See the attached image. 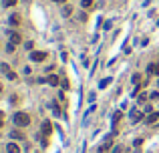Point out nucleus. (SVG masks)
I'll use <instances>...</instances> for the list:
<instances>
[{"label":"nucleus","mask_w":159,"mask_h":153,"mask_svg":"<svg viewBox=\"0 0 159 153\" xmlns=\"http://www.w3.org/2000/svg\"><path fill=\"white\" fill-rule=\"evenodd\" d=\"M6 151H8V153H20V147L12 141V143H8V145H6Z\"/></svg>","instance_id":"39448f33"},{"label":"nucleus","mask_w":159,"mask_h":153,"mask_svg":"<svg viewBox=\"0 0 159 153\" xmlns=\"http://www.w3.org/2000/svg\"><path fill=\"white\" fill-rule=\"evenodd\" d=\"M46 83H48V85H52V87H56V85H59V76L50 75L48 79H46Z\"/></svg>","instance_id":"1a4fd4ad"},{"label":"nucleus","mask_w":159,"mask_h":153,"mask_svg":"<svg viewBox=\"0 0 159 153\" xmlns=\"http://www.w3.org/2000/svg\"><path fill=\"white\" fill-rule=\"evenodd\" d=\"M157 119H159V113H151L149 117H147V123H155Z\"/></svg>","instance_id":"9b49d317"},{"label":"nucleus","mask_w":159,"mask_h":153,"mask_svg":"<svg viewBox=\"0 0 159 153\" xmlns=\"http://www.w3.org/2000/svg\"><path fill=\"white\" fill-rule=\"evenodd\" d=\"M14 46H16V44H12V42H10V44L6 46V50H8V52H14Z\"/></svg>","instance_id":"aec40b11"},{"label":"nucleus","mask_w":159,"mask_h":153,"mask_svg":"<svg viewBox=\"0 0 159 153\" xmlns=\"http://www.w3.org/2000/svg\"><path fill=\"white\" fill-rule=\"evenodd\" d=\"M0 71H2V73H6V75H8V73H10V67H8V65H6V63H2V65H0Z\"/></svg>","instance_id":"4468645a"},{"label":"nucleus","mask_w":159,"mask_h":153,"mask_svg":"<svg viewBox=\"0 0 159 153\" xmlns=\"http://www.w3.org/2000/svg\"><path fill=\"white\" fill-rule=\"evenodd\" d=\"M50 107H52V111H54V115H61V109H59V105H56V103H52Z\"/></svg>","instance_id":"f3484780"},{"label":"nucleus","mask_w":159,"mask_h":153,"mask_svg":"<svg viewBox=\"0 0 159 153\" xmlns=\"http://www.w3.org/2000/svg\"><path fill=\"white\" fill-rule=\"evenodd\" d=\"M8 22H10L12 26H18V24H20V16H18V14H10Z\"/></svg>","instance_id":"0eeeda50"},{"label":"nucleus","mask_w":159,"mask_h":153,"mask_svg":"<svg viewBox=\"0 0 159 153\" xmlns=\"http://www.w3.org/2000/svg\"><path fill=\"white\" fill-rule=\"evenodd\" d=\"M0 127H2V121H0Z\"/></svg>","instance_id":"bb28decb"},{"label":"nucleus","mask_w":159,"mask_h":153,"mask_svg":"<svg viewBox=\"0 0 159 153\" xmlns=\"http://www.w3.org/2000/svg\"><path fill=\"white\" fill-rule=\"evenodd\" d=\"M71 14H73V8L71 6H65L63 8V16H71Z\"/></svg>","instance_id":"f8f14e48"},{"label":"nucleus","mask_w":159,"mask_h":153,"mask_svg":"<svg viewBox=\"0 0 159 153\" xmlns=\"http://www.w3.org/2000/svg\"><path fill=\"white\" fill-rule=\"evenodd\" d=\"M0 91H2V85H0Z\"/></svg>","instance_id":"cd10ccee"},{"label":"nucleus","mask_w":159,"mask_h":153,"mask_svg":"<svg viewBox=\"0 0 159 153\" xmlns=\"http://www.w3.org/2000/svg\"><path fill=\"white\" fill-rule=\"evenodd\" d=\"M147 73H149V75H157L159 73V65L157 63H151V65L147 67Z\"/></svg>","instance_id":"423d86ee"},{"label":"nucleus","mask_w":159,"mask_h":153,"mask_svg":"<svg viewBox=\"0 0 159 153\" xmlns=\"http://www.w3.org/2000/svg\"><path fill=\"white\" fill-rule=\"evenodd\" d=\"M52 133V125H50V121H44L42 123V137H48Z\"/></svg>","instance_id":"7ed1b4c3"},{"label":"nucleus","mask_w":159,"mask_h":153,"mask_svg":"<svg viewBox=\"0 0 159 153\" xmlns=\"http://www.w3.org/2000/svg\"><path fill=\"white\" fill-rule=\"evenodd\" d=\"M14 123L18 125V127H26L28 123H30V117H28V113H14Z\"/></svg>","instance_id":"f257e3e1"},{"label":"nucleus","mask_w":159,"mask_h":153,"mask_svg":"<svg viewBox=\"0 0 159 153\" xmlns=\"http://www.w3.org/2000/svg\"><path fill=\"white\" fill-rule=\"evenodd\" d=\"M139 81H141V75H135V76H133V83H135V85H139Z\"/></svg>","instance_id":"4be33fe9"},{"label":"nucleus","mask_w":159,"mask_h":153,"mask_svg":"<svg viewBox=\"0 0 159 153\" xmlns=\"http://www.w3.org/2000/svg\"><path fill=\"white\" fill-rule=\"evenodd\" d=\"M46 59V52H42V50H32L30 52V61H34V63H42Z\"/></svg>","instance_id":"f03ea898"},{"label":"nucleus","mask_w":159,"mask_h":153,"mask_svg":"<svg viewBox=\"0 0 159 153\" xmlns=\"http://www.w3.org/2000/svg\"><path fill=\"white\" fill-rule=\"evenodd\" d=\"M54 2H67V0H54Z\"/></svg>","instance_id":"a878e982"},{"label":"nucleus","mask_w":159,"mask_h":153,"mask_svg":"<svg viewBox=\"0 0 159 153\" xmlns=\"http://www.w3.org/2000/svg\"><path fill=\"white\" fill-rule=\"evenodd\" d=\"M139 119H141V113L139 111H133V123H137Z\"/></svg>","instance_id":"dca6fc26"},{"label":"nucleus","mask_w":159,"mask_h":153,"mask_svg":"<svg viewBox=\"0 0 159 153\" xmlns=\"http://www.w3.org/2000/svg\"><path fill=\"white\" fill-rule=\"evenodd\" d=\"M81 6L83 8H91L93 6V0H81Z\"/></svg>","instance_id":"ddd939ff"},{"label":"nucleus","mask_w":159,"mask_h":153,"mask_svg":"<svg viewBox=\"0 0 159 153\" xmlns=\"http://www.w3.org/2000/svg\"><path fill=\"white\" fill-rule=\"evenodd\" d=\"M18 0H4V6H14Z\"/></svg>","instance_id":"a211bd4d"},{"label":"nucleus","mask_w":159,"mask_h":153,"mask_svg":"<svg viewBox=\"0 0 159 153\" xmlns=\"http://www.w3.org/2000/svg\"><path fill=\"white\" fill-rule=\"evenodd\" d=\"M20 40H22V38H20L18 32H10V42H12V44H18Z\"/></svg>","instance_id":"6e6552de"},{"label":"nucleus","mask_w":159,"mask_h":153,"mask_svg":"<svg viewBox=\"0 0 159 153\" xmlns=\"http://www.w3.org/2000/svg\"><path fill=\"white\" fill-rule=\"evenodd\" d=\"M111 139H113L111 135H109V137L105 139V143H103V145L99 147V153H107V151H109V149H111Z\"/></svg>","instance_id":"20e7f679"},{"label":"nucleus","mask_w":159,"mask_h":153,"mask_svg":"<svg viewBox=\"0 0 159 153\" xmlns=\"http://www.w3.org/2000/svg\"><path fill=\"white\" fill-rule=\"evenodd\" d=\"M113 153H121V147H115V149H113Z\"/></svg>","instance_id":"b1692460"},{"label":"nucleus","mask_w":159,"mask_h":153,"mask_svg":"<svg viewBox=\"0 0 159 153\" xmlns=\"http://www.w3.org/2000/svg\"><path fill=\"white\" fill-rule=\"evenodd\" d=\"M109 83H111V79L107 76V79H103V81H101V85H99V87H101V89H105V87H107Z\"/></svg>","instance_id":"2eb2a0df"},{"label":"nucleus","mask_w":159,"mask_h":153,"mask_svg":"<svg viewBox=\"0 0 159 153\" xmlns=\"http://www.w3.org/2000/svg\"><path fill=\"white\" fill-rule=\"evenodd\" d=\"M61 85H63V89H69V81H67V79H63Z\"/></svg>","instance_id":"412c9836"},{"label":"nucleus","mask_w":159,"mask_h":153,"mask_svg":"<svg viewBox=\"0 0 159 153\" xmlns=\"http://www.w3.org/2000/svg\"><path fill=\"white\" fill-rule=\"evenodd\" d=\"M119 119H121V113H119V111H117V113L113 115V123H117V121H119Z\"/></svg>","instance_id":"6ab92c4d"},{"label":"nucleus","mask_w":159,"mask_h":153,"mask_svg":"<svg viewBox=\"0 0 159 153\" xmlns=\"http://www.w3.org/2000/svg\"><path fill=\"white\" fill-rule=\"evenodd\" d=\"M6 76H8V79H10V81H14V79H16V75H14V73H12V71H10V73H8V75H6Z\"/></svg>","instance_id":"5701e85b"},{"label":"nucleus","mask_w":159,"mask_h":153,"mask_svg":"<svg viewBox=\"0 0 159 153\" xmlns=\"http://www.w3.org/2000/svg\"><path fill=\"white\" fill-rule=\"evenodd\" d=\"M0 121H4V113L2 111H0Z\"/></svg>","instance_id":"393cba45"},{"label":"nucleus","mask_w":159,"mask_h":153,"mask_svg":"<svg viewBox=\"0 0 159 153\" xmlns=\"http://www.w3.org/2000/svg\"><path fill=\"white\" fill-rule=\"evenodd\" d=\"M10 137H12V139H22L24 135H22V131H16V129H14V131H10Z\"/></svg>","instance_id":"9d476101"}]
</instances>
